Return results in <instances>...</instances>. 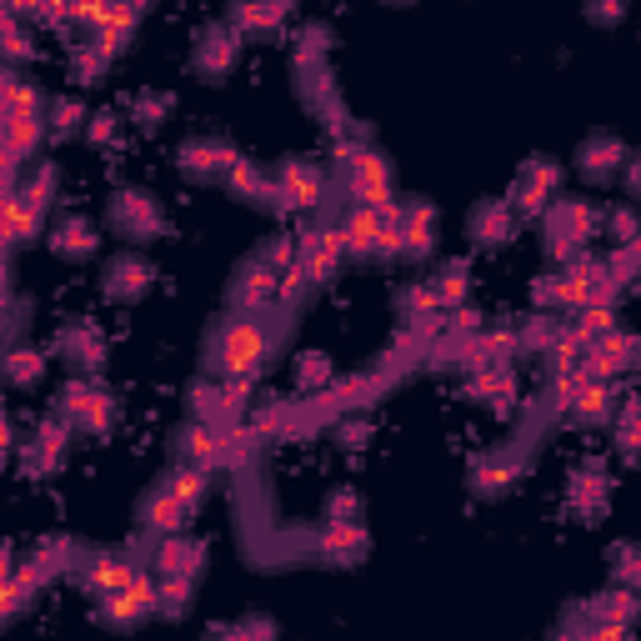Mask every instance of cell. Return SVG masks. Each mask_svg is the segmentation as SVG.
Listing matches in <instances>:
<instances>
[{"label": "cell", "instance_id": "8", "mask_svg": "<svg viewBox=\"0 0 641 641\" xmlns=\"http://www.w3.org/2000/svg\"><path fill=\"white\" fill-rule=\"evenodd\" d=\"M151 611H161V592H156L151 576H135L125 592L101 597V621L106 627H135V621H146Z\"/></svg>", "mask_w": 641, "mask_h": 641}, {"label": "cell", "instance_id": "24", "mask_svg": "<svg viewBox=\"0 0 641 641\" xmlns=\"http://www.w3.org/2000/svg\"><path fill=\"white\" fill-rule=\"evenodd\" d=\"M436 211H431L427 201H411L406 206V221H401V256H411V261H421V256H431V241H436Z\"/></svg>", "mask_w": 641, "mask_h": 641}, {"label": "cell", "instance_id": "26", "mask_svg": "<svg viewBox=\"0 0 641 641\" xmlns=\"http://www.w3.org/2000/svg\"><path fill=\"white\" fill-rule=\"evenodd\" d=\"M111 60H115L111 51H106V45L90 35V41H80L76 51H70V80H80V86H96V80L111 70Z\"/></svg>", "mask_w": 641, "mask_h": 641}, {"label": "cell", "instance_id": "44", "mask_svg": "<svg viewBox=\"0 0 641 641\" xmlns=\"http://www.w3.org/2000/svg\"><path fill=\"white\" fill-rule=\"evenodd\" d=\"M531 301L537 306H566V281L562 276H541V281L531 286Z\"/></svg>", "mask_w": 641, "mask_h": 641}, {"label": "cell", "instance_id": "36", "mask_svg": "<svg viewBox=\"0 0 641 641\" xmlns=\"http://www.w3.org/2000/svg\"><path fill=\"white\" fill-rule=\"evenodd\" d=\"M431 291H436L441 311H446V306H456V311H462V301H466V266H462V261H451L436 281H431Z\"/></svg>", "mask_w": 641, "mask_h": 641}, {"label": "cell", "instance_id": "35", "mask_svg": "<svg viewBox=\"0 0 641 641\" xmlns=\"http://www.w3.org/2000/svg\"><path fill=\"white\" fill-rule=\"evenodd\" d=\"M597 351L611 361V372H627V366H637L641 341H637V336H627V331H611V336H601V341H597Z\"/></svg>", "mask_w": 641, "mask_h": 641}, {"label": "cell", "instance_id": "21", "mask_svg": "<svg viewBox=\"0 0 641 641\" xmlns=\"http://www.w3.org/2000/svg\"><path fill=\"white\" fill-rule=\"evenodd\" d=\"M621 161H627V146H621L611 131L586 135L582 151H576V166H582V176H592V180H607L611 170L621 166Z\"/></svg>", "mask_w": 641, "mask_h": 641}, {"label": "cell", "instance_id": "4", "mask_svg": "<svg viewBox=\"0 0 641 641\" xmlns=\"http://www.w3.org/2000/svg\"><path fill=\"white\" fill-rule=\"evenodd\" d=\"M56 417L66 421V427H76V431H90V436H101V431H111L115 401L101 391V386H90V382H80V376H76V382L60 391Z\"/></svg>", "mask_w": 641, "mask_h": 641}, {"label": "cell", "instance_id": "29", "mask_svg": "<svg viewBox=\"0 0 641 641\" xmlns=\"http://www.w3.org/2000/svg\"><path fill=\"white\" fill-rule=\"evenodd\" d=\"M572 421L576 427H601V421H611V386L607 382H592L582 396H576L572 406Z\"/></svg>", "mask_w": 641, "mask_h": 641}, {"label": "cell", "instance_id": "49", "mask_svg": "<svg viewBox=\"0 0 641 641\" xmlns=\"http://www.w3.org/2000/svg\"><path fill=\"white\" fill-rule=\"evenodd\" d=\"M586 21H597V25H617V21H621V5H586Z\"/></svg>", "mask_w": 641, "mask_h": 641}, {"label": "cell", "instance_id": "15", "mask_svg": "<svg viewBox=\"0 0 641 641\" xmlns=\"http://www.w3.org/2000/svg\"><path fill=\"white\" fill-rule=\"evenodd\" d=\"M241 56V35L231 31V25H211V31H201V41H196V70L211 80H221L225 70L236 66Z\"/></svg>", "mask_w": 641, "mask_h": 641}, {"label": "cell", "instance_id": "51", "mask_svg": "<svg viewBox=\"0 0 641 641\" xmlns=\"http://www.w3.org/2000/svg\"><path fill=\"white\" fill-rule=\"evenodd\" d=\"M211 641H246V631H241V627H215Z\"/></svg>", "mask_w": 641, "mask_h": 641}, {"label": "cell", "instance_id": "11", "mask_svg": "<svg viewBox=\"0 0 641 641\" xmlns=\"http://www.w3.org/2000/svg\"><path fill=\"white\" fill-rule=\"evenodd\" d=\"M276 286H281V276H276L261 256H251L246 266H241L236 286H231V301L241 306V316H256V311H266V306H276Z\"/></svg>", "mask_w": 641, "mask_h": 641}, {"label": "cell", "instance_id": "10", "mask_svg": "<svg viewBox=\"0 0 641 641\" xmlns=\"http://www.w3.org/2000/svg\"><path fill=\"white\" fill-rule=\"evenodd\" d=\"M270 180H276V201L281 206H316L327 196V170L311 166V161H281Z\"/></svg>", "mask_w": 641, "mask_h": 641}, {"label": "cell", "instance_id": "32", "mask_svg": "<svg viewBox=\"0 0 641 641\" xmlns=\"http://www.w3.org/2000/svg\"><path fill=\"white\" fill-rule=\"evenodd\" d=\"M191 586H196V576H161L156 582L161 611H166V617H186V611H191Z\"/></svg>", "mask_w": 641, "mask_h": 641}, {"label": "cell", "instance_id": "42", "mask_svg": "<svg viewBox=\"0 0 641 641\" xmlns=\"http://www.w3.org/2000/svg\"><path fill=\"white\" fill-rule=\"evenodd\" d=\"M607 231H611V241L631 246V241L641 236V215L631 211V206H617V211H607Z\"/></svg>", "mask_w": 641, "mask_h": 641}, {"label": "cell", "instance_id": "28", "mask_svg": "<svg viewBox=\"0 0 641 641\" xmlns=\"http://www.w3.org/2000/svg\"><path fill=\"white\" fill-rule=\"evenodd\" d=\"M286 5H236L231 11V31L236 35H261V31H276V25H286Z\"/></svg>", "mask_w": 641, "mask_h": 641}, {"label": "cell", "instance_id": "33", "mask_svg": "<svg viewBox=\"0 0 641 641\" xmlns=\"http://www.w3.org/2000/svg\"><path fill=\"white\" fill-rule=\"evenodd\" d=\"M41 372H45V356L41 351H31V346H15L11 361H5V382L11 386H35L41 382Z\"/></svg>", "mask_w": 641, "mask_h": 641}, {"label": "cell", "instance_id": "20", "mask_svg": "<svg viewBox=\"0 0 641 641\" xmlns=\"http://www.w3.org/2000/svg\"><path fill=\"white\" fill-rule=\"evenodd\" d=\"M566 501H572V511L582 521H592V517H601V511H607V472H601V462H586L582 472L572 476Z\"/></svg>", "mask_w": 641, "mask_h": 641}, {"label": "cell", "instance_id": "48", "mask_svg": "<svg viewBox=\"0 0 641 641\" xmlns=\"http://www.w3.org/2000/svg\"><path fill=\"white\" fill-rule=\"evenodd\" d=\"M241 631H246V641H276V627H270L266 617H251V621H241Z\"/></svg>", "mask_w": 641, "mask_h": 641}, {"label": "cell", "instance_id": "6", "mask_svg": "<svg viewBox=\"0 0 641 641\" xmlns=\"http://www.w3.org/2000/svg\"><path fill=\"white\" fill-rule=\"evenodd\" d=\"M341 170H346L351 196H356L366 211H382V206L396 201V196H391V170H386V161L376 156L372 146H356V156H351Z\"/></svg>", "mask_w": 641, "mask_h": 641}, {"label": "cell", "instance_id": "23", "mask_svg": "<svg viewBox=\"0 0 641 641\" xmlns=\"http://www.w3.org/2000/svg\"><path fill=\"white\" fill-rule=\"evenodd\" d=\"M517 231V211L507 201H482L472 211V241L476 246H507Z\"/></svg>", "mask_w": 641, "mask_h": 641}, {"label": "cell", "instance_id": "16", "mask_svg": "<svg viewBox=\"0 0 641 641\" xmlns=\"http://www.w3.org/2000/svg\"><path fill=\"white\" fill-rule=\"evenodd\" d=\"M70 431H76V427H66L60 417L41 421V427H35V436H31V451H25V472H56L60 456H66Z\"/></svg>", "mask_w": 641, "mask_h": 641}, {"label": "cell", "instance_id": "1", "mask_svg": "<svg viewBox=\"0 0 641 641\" xmlns=\"http://www.w3.org/2000/svg\"><path fill=\"white\" fill-rule=\"evenodd\" d=\"M276 327L261 316H241V321H221L211 331V372L225 382H256L261 361H266Z\"/></svg>", "mask_w": 641, "mask_h": 641}, {"label": "cell", "instance_id": "50", "mask_svg": "<svg viewBox=\"0 0 641 641\" xmlns=\"http://www.w3.org/2000/svg\"><path fill=\"white\" fill-rule=\"evenodd\" d=\"M627 191H631V196H641V156L627 166Z\"/></svg>", "mask_w": 641, "mask_h": 641}, {"label": "cell", "instance_id": "34", "mask_svg": "<svg viewBox=\"0 0 641 641\" xmlns=\"http://www.w3.org/2000/svg\"><path fill=\"white\" fill-rule=\"evenodd\" d=\"M166 111H170V96H166V90H135V96H131V121L146 125V131L166 121Z\"/></svg>", "mask_w": 641, "mask_h": 641}, {"label": "cell", "instance_id": "47", "mask_svg": "<svg viewBox=\"0 0 641 641\" xmlns=\"http://www.w3.org/2000/svg\"><path fill=\"white\" fill-rule=\"evenodd\" d=\"M336 436H341V446H346V451H356V446H366V436H372V431H366V421H346Z\"/></svg>", "mask_w": 641, "mask_h": 641}, {"label": "cell", "instance_id": "19", "mask_svg": "<svg viewBox=\"0 0 641 641\" xmlns=\"http://www.w3.org/2000/svg\"><path fill=\"white\" fill-rule=\"evenodd\" d=\"M582 617L592 621V627H631V621L641 617V597L631 592V586H617V592H601V597H592L582 607Z\"/></svg>", "mask_w": 641, "mask_h": 641}, {"label": "cell", "instance_id": "13", "mask_svg": "<svg viewBox=\"0 0 641 641\" xmlns=\"http://www.w3.org/2000/svg\"><path fill=\"white\" fill-rule=\"evenodd\" d=\"M151 281H156V270H151L146 256H135V251H121V256L106 266V296L111 301H135V296H146Z\"/></svg>", "mask_w": 641, "mask_h": 641}, {"label": "cell", "instance_id": "5", "mask_svg": "<svg viewBox=\"0 0 641 641\" xmlns=\"http://www.w3.org/2000/svg\"><path fill=\"white\" fill-rule=\"evenodd\" d=\"M346 236H341V225H311L301 241H296V266L306 270V281H331L336 266L346 261Z\"/></svg>", "mask_w": 641, "mask_h": 641}, {"label": "cell", "instance_id": "3", "mask_svg": "<svg viewBox=\"0 0 641 641\" xmlns=\"http://www.w3.org/2000/svg\"><path fill=\"white\" fill-rule=\"evenodd\" d=\"M556 191H562V166H556V161H546V156H537V161H527V166H521V176H517V186H511L507 206L521 215V221H541V215L552 211V196Z\"/></svg>", "mask_w": 641, "mask_h": 641}, {"label": "cell", "instance_id": "40", "mask_svg": "<svg viewBox=\"0 0 641 641\" xmlns=\"http://www.w3.org/2000/svg\"><path fill=\"white\" fill-rule=\"evenodd\" d=\"M327 521H331V527H351V521H361V491H356V486H341V491H331Z\"/></svg>", "mask_w": 641, "mask_h": 641}, {"label": "cell", "instance_id": "14", "mask_svg": "<svg viewBox=\"0 0 641 641\" xmlns=\"http://www.w3.org/2000/svg\"><path fill=\"white\" fill-rule=\"evenodd\" d=\"M135 562H125L121 552H101L90 556L86 566H80V586H86L90 597H111V592H125V586L135 582Z\"/></svg>", "mask_w": 641, "mask_h": 641}, {"label": "cell", "instance_id": "41", "mask_svg": "<svg viewBox=\"0 0 641 641\" xmlns=\"http://www.w3.org/2000/svg\"><path fill=\"white\" fill-rule=\"evenodd\" d=\"M327 382H331V361H327V356H316V351H311V356H301V366H296V386L316 396Z\"/></svg>", "mask_w": 641, "mask_h": 641}, {"label": "cell", "instance_id": "7", "mask_svg": "<svg viewBox=\"0 0 641 641\" xmlns=\"http://www.w3.org/2000/svg\"><path fill=\"white\" fill-rule=\"evenodd\" d=\"M111 225L131 241H151L166 231V215H161V201H151L146 191H115L111 201Z\"/></svg>", "mask_w": 641, "mask_h": 641}, {"label": "cell", "instance_id": "9", "mask_svg": "<svg viewBox=\"0 0 641 641\" xmlns=\"http://www.w3.org/2000/svg\"><path fill=\"white\" fill-rule=\"evenodd\" d=\"M176 161H180V170L186 176H231V166H236V146L231 141H221V135H191L186 146L176 151Z\"/></svg>", "mask_w": 641, "mask_h": 641}, {"label": "cell", "instance_id": "43", "mask_svg": "<svg viewBox=\"0 0 641 641\" xmlns=\"http://www.w3.org/2000/svg\"><path fill=\"white\" fill-rule=\"evenodd\" d=\"M621 451H641V396H631L627 406H621V431H617Z\"/></svg>", "mask_w": 641, "mask_h": 641}, {"label": "cell", "instance_id": "30", "mask_svg": "<svg viewBox=\"0 0 641 641\" xmlns=\"http://www.w3.org/2000/svg\"><path fill=\"white\" fill-rule=\"evenodd\" d=\"M5 115H41V90L21 70H5Z\"/></svg>", "mask_w": 641, "mask_h": 641}, {"label": "cell", "instance_id": "17", "mask_svg": "<svg viewBox=\"0 0 641 641\" xmlns=\"http://www.w3.org/2000/svg\"><path fill=\"white\" fill-rule=\"evenodd\" d=\"M60 356L76 366V372H101V361H106V341H101V331L90 327V321H76V327H66L60 331Z\"/></svg>", "mask_w": 641, "mask_h": 641}, {"label": "cell", "instance_id": "46", "mask_svg": "<svg viewBox=\"0 0 641 641\" xmlns=\"http://www.w3.org/2000/svg\"><path fill=\"white\" fill-rule=\"evenodd\" d=\"M5 56H11V70L31 56V41H25V31L15 25V15H5Z\"/></svg>", "mask_w": 641, "mask_h": 641}, {"label": "cell", "instance_id": "18", "mask_svg": "<svg viewBox=\"0 0 641 641\" xmlns=\"http://www.w3.org/2000/svg\"><path fill=\"white\" fill-rule=\"evenodd\" d=\"M311 546L316 552H327L331 562L336 566H351V562H361V556H366V546H372V541H366V527H361V521H351V527H321L311 537Z\"/></svg>", "mask_w": 641, "mask_h": 641}, {"label": "cell", "instance_id": "31", "mask_svg": "<svg viewBox=\"0 0 641 641\" xmlns=\"http://www.w3.org/2000/svg\"><path fill=\"white\" fill-rule=\"evenodd\" d=\"M517 476H521L517 462H501V456H491V462H476L472 486H476V491H486V496H496V491H507Z\"/></svg>", "mask_w": 641, "mask_h": 641}, {"label": "cell", "instance_id": "37", "mask_svg": "<svg viewBox=\"0 0 641 641\" xmlns=\"http://www.w3.org/2000/svg\"><path fill=\"white\" fill-rule=\"evenodd\" d=\"M521 351H552L556 341H562V321H552V316H537V321H527V327L517 331Z\"/></svg>", "mask_w": 641, "mask_h": 641}, {"label": "cell", "instance_id": "27", "mask_svg": "<svg viewBox=\"0 0 641 641\" xmlns=\"http://www.w3.org/2000/svg\"><path fill=\"white\" fill-rule=\"evenodd\" d=\"M80 125H90V115H86V106H80L76 96H56V101H45V135L66 141V135H76Z\"/></svg>", "mask_w": 641, "mask_h": 641}, {"label": "cell", "instance_id": "38", "mask_svg": "<svg viewBox=\"0 0 641 641\" xmlns=\"http://www.w3.org/2000/svg\"><path fill=\"white\" fill-rule=\"evenodd\" d=\"M572 331L586 341V346H597L601 336H611V331H617V311H611V306H592V311H582V321H576Z\"/></svg>", "mask_w": 641, "mask_h": 641}, {"label": "cell", "instance_id": "39", "mask_svg": "<svg viewBox=\"0 0 641 641\" xmlns=\"http://www.w3.org/2000/svg\"><path fill=\"white\" fill-rule=\"evenodd\" d=\"M206 476H211V472H201V466H186V462H180V472L176 476H170V491H176L180 496V501H186V507H201V496H206Z\"/></svg>", "mask_w": 641, "mask_h": 641}, {"label": "cell", "instance_id": "22", "mask_svg": "<svg viewBox=\"0 0 641 641\" xmlns=\"http://www.w3.org/2000/svg\"><path fill=\"white\" fill-rule=\"evenodd\" d=\"M201 562H206V546L191 537H166L156 546V576H201Z\"/></svg>", "mask_w": 641, "mask_h": 641}, {"label": "cell", "instance_id": "45", "mask_svg": "<svg viewBox=\"0 0 641 641\" xmlns=\"http://www.w3.org/2000/svg\"><path fill=\"white\" fill-rule=\"evenodd\" d=\"M115 125H121V121H115V111L90 115V125H86V141H90V146H111V141H115Z\"/></svg>", "mask_w": 641, "mask_h": 641}, {"label": "cell", "instance_id": "12", "mask_svg": "<svg viewBox=\"0 0 641 641\" xmlns=\"http://www.w3.org/2000/svg\"><path fill=\"white\" fill-rule=\"evenodd\" d=\"M186 517H191V507L161 482L156 491L141 501V537H176V531L186 527Z\"/></svg>", "mask_w": 641, "mask_h": 641}, {"label": "cell", "instance_id": "2", "mask_svg": "<svg viewBox=\"0 0 641 641\" xmlns=\"http://www.w3.org/2000/svg\"><path fill=\"white\" fill-rule=\"evenodd\" d=\"M601 221H607V215L592 201H552V211L541 215V225H546V251H552L556 261L582 256V246L597 236Z\"/></svg>", "mask_w": 641, "mask_h": 641}, {"label": "cell", "instance_id": "25", "mask_svg": "<svg viewBox=\"0 0 641 641\" xmlns=\"http://www.w3.org/2000/svg\"><path fill=\"white\" fill-rule=\"evenodd\" d=\"M51 251L66 261H80V256H96V225L80 221V215H66V221H56V231H51Z\"/></svg>", "mask_w": 641, "mask_h": 641}]
</instances>
